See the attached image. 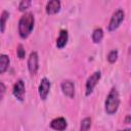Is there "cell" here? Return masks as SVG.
Segmentation results:
<instances>
[{"instance_id":"cell-1","label":"cell","mask_w":131,"mask_h":131,"mask_svg":"<svg viewBox=\"0 0 131 131\" xmlns=\"http://www.w3.org/2000/svg\"><path fill=\"white\" fill-rule=\"evenodd\" d=\"M35 16L33 12H24L17 24V33L20 39H27L34 30Z\"/></svg>"},{"instance_id":"cell-2","label":"cell","mask_w":131,"mask_h":131,"mask_svg":"<svg viewBox=\"0 0 131 131\" xmlns=\"http://www.w3.org/2000/svg\"><path fill=\"white\" fill-rule=\"evenodd\" d=\"M119 106H120V95L117 88L113 87L110 90L104 100V112L110 116L115 115L118 112Z\"/></svg>"},{"instance_id":"cell-3","label":"cell","mask_w":131,"mask_h":131,"mask_svg":"<svg viewBox=\"0 0 131 131\" xmlns=\"http://www.w3.org/2000/svg\"><path fill=\"white\" fill-rule=\"evenodd\" d=\"M125 19V12L123 9L119 8L117 9L111 16V19L108 21V25H107V31L108 32H114L116 31L120 26L121 24L123 23V20Z\"/></svg>"},{"instance_id":"cell-4","label":"cell","mask_w":131,"mask_h":131,"mask_svg":"<svg viewBox=\"0 0 131 131\" xmlns=\"http://www.w3.org/2000/svg\"><path fill=\"white\" fill-rule=\"evenodd\" d=\"M100 78H101V73L99 71L94 72L87 78L86 83H85V95L86 96H89L93 93V90L98 84V82L100 81Z\"/></svg>"},{"instance_id":"cell-5","label":"cell","mask_w":131,"mask_h":131,"mask_svg":"<svg viewBox=\"0 0 131 131\" xmlns=\"http://www.w3.org/2000/svg\"><path fill=\"white\" fill-rule=\"evenodd\" d=\"M28 70L31 76H35L39 70V55L37 51H32L27 60Z\"/></svg>"},{"instance_id":"cell-6","label":"cell","mask_w":131,"mask_h":131,"mask_svg":"<svg viewBox=\"0 0 131 131\" xmlns=\"http://www.w3.org/2000/svg\"><path fill=\"white\" fill-rule=\"evenodd\" d=\"M12 94L18 101H24L26 97V86L21 79H18L12 88Z\"/></svg>"},{"instance_id":"cell-7","label":"cell","mask_w":131,"mask_h":131,"mask_svg":"<svg viewBox=\"0 0 131 131\" xmlns=\"http://www.w3.org/2000/svg\"><path fill=\"white\" fill-rule=\"evenodd\" d=\"M50 88H51V82L49 79L47 78H42L41 81H40V84H39V87H38V94L40 96V98L42 100H46L48 95H49V92H50Z\"/></svg>"},{"instance_id":"cell-8","label":"cell","mask_w":131,"mask_h":131,"mask_svg":"<svg viewBox=\"0 0 131 131\" xmlns=\"http://www.w3.org/2000/svg\"><path fill=\"white\" fill-rule=\"evenodd\" d=\"M60 89L67 97L71 99L75 97V84L72 80H63L60 84Z\"/></svg>"},{"instance_id":"cell-9","label":"cell","mask_w":131,"mask_h":131,"mask_svg":"<svg viewBox=\"0 0 131 131\" xmlns=\"http://www.w3.org/2000/svg\"><path fill=\"white\" fill-rule=\"evenodd\" d=\"M61 3L60 0H49L45 6V12L48 15H54L60 11Z\"/></svg>"},{"instance_id":"cell-10","label":"cell","mask_w":131,"mask_h":131,"mask_svg":"<svg viewBox=\"0 0 131 131\" xmlns=\"http://www.w3.org/2000/svg\"><path fill=\"white\" fill-rule=\"evenodd\" d=\"M49 126L53 130L63 131L68 127V122H67V120L63 117H57V118H54L53 120H51Z\"/></svg>"},{"instance_id":"cell-11","label":"cell","mask_w":131,"mask_h":131,"mask_svg":"<svg viewBox=\"0 0 131 131\" xmlns=\"http://www.w3.org/2000/svg\"><path fill=\"white\" fill-rule=\"evenodd\" d=\"M69 40V33L67 30H60L59 35L56 39V47L58 49H62L63 47H66L67 43Z\"/></svg>"},{"instance_id":"cell-12","label":"cell","mask_w":131,"mask_h":131,"mask_svg":"<svg viewBox=\"0 0 131 131\" xmlns=\"http://www.w3.org/2000/svg\"><path fill=\"white\" fill-rule=\"evenodd\" d=\"M10 64V58L7 54H0V75L4 74Z\"/></svg>"},{"instance_id":"cell-13","label":"cell","mask_w":131,"mask_h":131,"mask_svg":"<svg viewBox=\"0 0 131 131\" xmlns=\"http://www.w3.org/2000/svg\"><path fill=\"white\" fill-rule=\"evenodd\" d=\"M91 39H92V42L95 44L100 43L101 40L103 39V30L101 28L94 29L92 32V35H91Z\"/></svg>"},{"instance_id":"cell-14","label":"cell","mask_w":131,"mask_h":131,"mask_svg":"<svg viewBox=\"0 0 131 131\" xmlns=\"http://www.w3.org/2000/svg\"><path fill=\"white\" fill-rule=\"evenodd\" d=\"M9 18V12L7 10H3L0 14V33H4L6 29V23Z\"/></svg>"},{"instance_id":"cell-15","label":"cell","mask_w":131,"mask_h":131,"mask_svg":"<svg viewBox=\"0 0 131 131\" xmlns=\"http://www.w3.org/2000/svg\"><path fill=\"white\" fill-rule=\"evenodd\" d=\"M91 123H92V120H91L90 117L84 118L81 121V124H80V131H87V130H89L90 127H91Z\"/></svg>"},{"instance_id":"cell-16","label":"cell","mask_w":131,"mask_h":131,"mask_svg":"<svg viewBox=\"0 0 131 131\" xmlns=\"http://www.w3.org/2000/svg\"><path fill=\"white\" fill-rule=\"evenodd\" d=\"M118 56H119L118 50H117V49H113V50H111V51L107 53L106 59H107V61H108L110 63H115V62L117 61V59H118Z\"/></svg>"},{"instance_id":"cell-17","label":"cell","mask_w":131,"mask_h":131,"mask_svg":"<svg viewBox=\"0 0 131 131\" xmlns=\"http://www.w3.org/2000/svg\"><path fill=\"white\" fill-rule=\"evenodd\" d=\"M32 5V0H20L18 4V10L20 12H26Z\"/></svg>"},{"instance_id":"cell-18","label":"cell","mask_w":131,"mask_h":131,"mask_svg":"<svg viewBox=\"0 0 131 131\" xmlns=\"http://www.w3.org/2000/svg\"><path fill=\"white\" fill-rule=\"evenodd\" d=\"M16 55L19 59H24L25 56H26V50H25V47L23 44H18L17 47H16Z\"/></svg>"},{"instance_id":"cell-19","label":"cell","mask_w":131,"mask_h":131,"mask_svg":"<svg viewBox=\"0 0 131 131\" xmlns=\"http://www.w3.org/2000/svg\"><path fill=\"white\" fill-rule=\"evenodd\" d=\"M5 93H6V86H5V84L3 82L0 81V102L2 101Z\"/></svg>"},{"instance_id":"cell-20","label":"cell","mask_w":131,"mask_h":131,"mask_svg":"<svg viewBox=\"0 0 131 131\" xmlns=\"http://www.w3.org/2000/svg\"><path fill=\"white\" fill-rule=\"evenodd\" d=\"M124 123H125V124H130V123H131V116H130V115H127V116L125 117Z\"/></svg>"}]
</instances>
